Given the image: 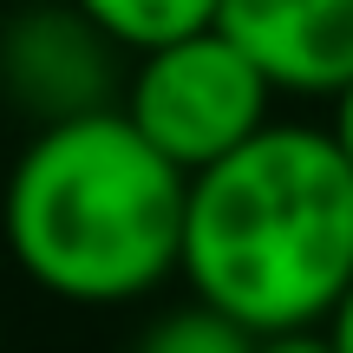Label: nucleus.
I'll return each instance as SVG.
<instances>
[{
    "label": "nucleus",
    "mask_w": 353,
    "mask_h": 353,
    "mask_svg": "<svg viewBox=\"0 0 353 353\" xmlns=\"http://www.w3.org/2000/svg\"><path fill=\"white\" fill-rule=\"evenodd\" d=\"M196 301L242 334L321 327L353 288V164L314 125H262L190 176L183 255Z\"/></svg>",
    "instance_id": "1"
},
{
    "label": "nucleus",
    "mask_w": 353,
    "mask_h": 353,
    "mask_svg": "<svg viewBox=\"0 0 353 353\" xmlns=\"http://www.w3.org/2000/svg\"><path fill=\"white\" fill-rule=\"evenodd\" d=\"M190 176L170 170L125 112L39 125L0 196L7 249L59 301H138L183 255Z\"/></svg>",
    "instance_id": "2"
},
{
    "label": "nucleus",
    "mask_w": 353,
    "mask_h": 353,
    "mask_svg": "<svg viewBox=\"0 0 353 353\" xmlns=\"http://www.w3.org/2000/svg\"><path fill=\"white\" fill-rule=\"evenodd\" d=\"M268 99L275 85L249 65V52L210 26L176 46L138 52V72L125 79V125L170 170L196 176L268 125Z\"/></svg>",
    "instance_id": "3"
},
{
    "label": "nucleus",
    "mask_w": 353,
    "mask_h": 353,
    "mask_svg": "<svg viewBox=\"0 0 353 353\" xmlns=\"http://www.w3.org/2000/svg\"><path fill=\"white\" fill-rule=\"evenodd\" d=\"M216 33L275 92L341 99L353 85V0H216Z\"/></svg>",
    "instance_id": "4"
},
{
    "label": "nucleus",
    "mask_w": 353,
    "mask_h": 353,
    "mask_svg": "<svg viewBox=\"0 0 353 353\" xmlns=\"http://www.w3.org/2000/svg\"><path fill=\"white\" fill-rule=\"evenodd\" d=\"M112 39L92 33L72 7H26L0 26V85L39 118V125H59V118H85L105 112V59Z\"/></svg>",
    "instance_id": "5"
},
{
    "label": "nucleus",
    "mask_w": 353,
    "mask_h": 353,
    "mask_svg": "<svg viewBox=\"0 0 353 353\" xmlns=\"http://www.w3.org/2000/svg\"><path fill=\"white\" fill-rule=\"evenodd\" d=\"M65 7L92 33H105L112 46H131V52H157L216 26V0H65Z\"/></svg>",
    "instance_id": "6"
},
{
    "label": "nucleus",
    "mask_w": 353,
    "mask_h": 353,
    "mask_svg": "<svg viewBox=\"0 0 353 353\" xmlns=\"http://www.w3.org/2000/svg\"><path fill=\"white\" fill-rule=\"evenodd\" d=\"M131 353H255V334H242L236 321L210 314V307L196 301V307H176V314L151 321Z\"/></svg>",
    "instance_id": "7"
},
{
    "label": "nucleus",
    "mask_w": 353,
    "mask_h": 353,
    "mask_svg": "<svg viewBox=\"0 0 353 353\" xmlns=\"http://www.w3.org/2000/svg\"><path fill=\"white\" fill-rule=\"evenodd\" d=\"M255 353H334V347H327L321 327H294V334H268V341H255Z\"/></svg>",
    "instance_id": "8"
},
{
    "label": "nucleus",
    "mask_w": 353,
    "mask_h": 353,
    "mask_svg": "<svg viewBox=\"0 0 353 353\" xmlns=\"http://www.w3.org/2000/svg\"><path fill=\"white\" fill-rule=\"evenodd\" d=\"M321 334H327L334 353H353V288L334 301V314H327V327H321Z\"/></svg>",
    "instance_id": "9"
},
{
    "label": "nucleus",
    "mask_w": 353,
    "mask_h": 353,
    "mask_svg": "<svg viewBox=\"0 0 353 353\" xmlns=\"http://www.w3.org/2000/svg\"><path fill=\"white\" fill-rule=\"evenodd\" d=\"M334 144H341V157L353 164V85L341 92V99H334V131H327Z\"/></svg>",
    "instance_id": "10"
}]
</instances>
